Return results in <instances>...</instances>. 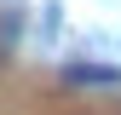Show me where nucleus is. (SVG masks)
<instances>
[{"label": "nucleus", "mask_w": 121, "mask_h": 115, "mask_svg": "<svg viewBox=\"0 0 121 115\" xmlns=\"http://www.w3.org/2000/svg\"><path fill=\"white\" fill-rule=\"evenodd\" d=\"M64 86H92V92H110V86H121V69H115V63H64Z\"/></svg>", "instance_id": "nucleus-1"}]
</instances>
